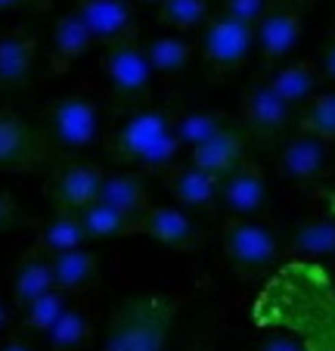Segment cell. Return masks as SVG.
<instances>
[{"instance_id":"cell-1","label":"cell","mask_w":335,"mask_h":351,"mask_svg":"<svg viewBox=\"0 0 335 351\" xmlns=\"http://www.w3.org/2000/svg\"><path fill=\"white\" fill-rule=\"evenodd\" d=\"M174 121H177V112L164 106H146L137 112H127L119 125L106 131V153L127 171H168L174 162H180V153H184V146L174 134Z\"/></svg>"},{"instance_id":"cell-2","label":"cell","mask_w":335,"mask_h":351,"mask_svg":"<svg viewBox=\"0 0 335 351\" xmlns=\"http://www.w3.org/2000/svg\"><path fill=\"white\" fill-rule=\"evenodd\" d=\"M180 295H134L112 311L99 351H164L180 314Z\"/></svg>"},{"instance_id":"cell-3","label":"cell","mask_w":335,"mask_h":351,"mask_svg":"<svg viewBox=\"0 0 335 351\" xmlns=\"http://www.w3.org/2000/svg\"><path fill=\"white\" fill-rule=\"evenodd\" d=\"M103 131L99 103L87 93H62L40 115V140L50 159H75L90 149Z\"/></svg>"},{"instance_id":"cell-4","label":"cell","mask_w":335,"mask_h":351,"mask_svg":"<svg viewBox=\"0 0 335 351\" xmlns=\"http://www.w3.org/2000/svg\"><path fill=\"white\" fill-rule=\"evenodd\" d=\"M99 75L106 81V90H109L112 103L125 115L146 109L152 103L156 75H152V66L146 60V47L140 40V32L103 47V53H99Z\"/></svg>"},{"instance_id":"cell-5","label":"cell","mask_w":335,"mask_h":351,"mask_svg":"<svg viewBox=\"0 0 335 351\" xmlns=\"http://www.w3.org/2000/svg\"><path fill=\"white\" fill-rule=\"evenodd\" d=\"M199 53L211 75H233L255 53V25L227 16L223 10H211L205 25L199 28Z\"/></svg>"},{"instance_id":"cell-6","label":"cell","mask_w":335,"mask_h":351,"mask_svg":"<svg viewBox=\"0 0 335 351\" xmlns=\"http://www.w3.org/2000/svg\"><path fill=\"white\" fill-rule=\"evenodd\" d=\"M223 255L239 277H258L280 258V237L255 218H230L221 230Z\"/></svg>"},{"instance_id":"cell-7","label":"cell","mask_w":335,"mask_h":351,"mask_svg":"<svg viewBox=\"0 0 335 351\" xmlns=\"http://www.w3.org/2000/svg\"><path fill=\"white\" fill-rule=\"evenodd\" d=\"M304 10L301 3L270 0L264 16L255 22V50L261 53V62L267 72L283 66V60L292 53L301 40Z\"/></svg>"},{"instance_id":"cell-8","label":"cell","mask_w":335,"mask_h":351,"mask_svg":"<svg viewBox=\"0 0 335 351\" xmlns=\"http://www.w3.org/2000/svg\"><path fill=\"white\" fill-rule=\"evenodd\" d=\"M292 109L295 106H289V103L267 84V78H258V81H251V84H245L243 97H239L236 121L249 137L273 140L289 128Z\"/></svg>"},{"instance_id":"cell-9","label":"cell","mask_w":335,"mask_h":351,"mask_svg":"<svg viewBox=\"0 0 335 351\" xmlns=\"http://www.w3.org/2000/svg\"><path fill=\"white\" fill-rule=\"evenodd\" d=\"M50 156L38 131L19 119L13 109H0V171L3 174H28L47 165Z\"/></svg>"},{"instance_id":"cell-10","label":"cell","mask_w":335,"mask_h":351,"mask_svg":"<svg viewBox=\"0 0 335 351\" xmlns=\"http://www.w3.org/2000/svg\"><path fill=\"white\" fill-rule=\"evenodd\" d=\"M103 180H106V171L97 165V162L69 159L66 165H60L50 174L47 193H50V199H53V206L56 208L81 212V208H87L90 202L99 199Z\"/></svg>"},{"instance_id":"cell-11","label":"cell","mask_w":335,"mask_h":351,"mask_svg":"<svg viewBox=\"0 0 335 351\" xmlns=\"http://www.w3.org/2000/svg\"><path fill=\"white\" fill-rule=\"evenodd\" d=\"M276 171L292 184H317L329 174V143L310 134H289L276 149Z\"/></svg>"},{"instance_id":"cell-12","label":"cell","mask_w":335,"mask_h":351,"mask_svg":"<svg viewBox=\"0 0 335 351\" xmlns=\"http://www.w3.org/2000/svg\"><path fill=\"white\" fill-rule=\"evenodd\" d=\"M72 10L87 25L93 44L106 47L140 32L134 0H72Z\"/></svg>"},{"instance_id":"cell-13","label":"cell","mask_w":335,"mask_h":351,"mask_svg":"<svg viewBox=\"0 0 335 351\" xmlns=\"http://www.w3.org/2000/svg\"><path fill=\"white\" fill-rule=\"evenodd\" d=\"M217 206L227 208L233 218H251L267 206V178L255 159H243L227 178H221Z\"/></svg>"},{"instance_id":"cell-14","label":"cell","mask_w":335,"mask_h":351,"mask_svg":"<svg viewBox=\"0 0 335 351\" xmlns=\"http://www.w3.org/2000/svg\"><path fill=\"white\" fill-rule=\"evenodd\" d=\"M38 56V38L22 25L0 32V93H19L28 87Z\"/></svg>"},{"instance_id":"cell-15","label":"cell","mask_w":335,"mask_h":351,"mask_svg":"<svg viewBox=\"0 0 335 351\" xmlns=\"http://www.w3.org/2000/svg\"><path fill=\"white\" fill-rule=\"evenodd\" d=\"M162 180L174 202H180L190 212H211L221 199V178L196 168L190 159L174 162L168 171H162Z\"/></svg>"},{"instance_id":"cell-16","label":"cell","mask_w":335,"mask_h":351,"mask_svg":"<svg viewBox=\"0 0 335 351\" xmlns=\"http://www.w3.org/2000/svg\"><path fill=\"white\" fill-rule=\"evenodd\" d=\"M245 149H249V134L239 128V121H233V125H227L221 134L205 140L202 146L190 149L186 159H190L196 168H202V171L214 174V178H227L239 162L249 159Z\"/></svg>"},{"instance_id":"cell-17","label":"cell","mask_w":335,"mask_h":351,"mask_svg":"<svg viewBox=\"0 0 335 351\" xmlns=\"http://www.w3.org/2000/svg\"><path fill=\"white\" fill-rule=\"evenodd\" d=\"M140 233L152 237L156 243L168 245L174 252H186V255H193L202 245V237H199L196 224L190 221V215L174 206H152L146 212L143 224H140Z\"/></svg>"},{"instance_id":"cell-18","label":"cell","mask_w":335,"mask_h":351,"mask_svg":"<svg viewBox=\"0 0 335 351\" xmlns=\"http://www.w3.org/2000/svg\"><path fill=\"white\" fill-rule=\"evenodd\" d=\"M99 202H106L109 208L121 215L127 224L134 227V233H140V224H143L146 212L152 208L149 193H146V184L137 171H112L106 174L103 190H99Z\"/></svg>"},{"instance_id":"cell-19","label":"cell","mask_w":335,"mask_h":351,"mask_svg":"<svg viewBox=\"0 0 335 351\" xmlns=\"http://www.w3.org/2000/svg\"><path fill=\"white\" fill-rule=\"evenodd\" d=\"M50 267L53 286L72 298H84L87 292H93L99 286V261L87 245L50 255Z\"/></svg>"},{"instance_id":"cell-20","label":"cell","mask_w":335,"mask_h":351,"mask_svg":"<svg viewBox=\"0 0 335 351\" xmlns=\"http://www.w3.org/2000/svg\"><path fill=\"white\" fill-rule=\"evenodd\" d=\"M93 47V38L87 32V25L81 22V16L75 10L62 13L53 25V47H50V72L66 75L75 69V62Z\"/></svg>"},{"instance_id":"cell-21","label":"cell","mask_w":335,"mask_h":351,"mask_svg":"<svg viewBox=\"0 0 335 351\" xmlns=\"http://www.w3.org/2000/svg\"><path fill=\"white\" fill-rule=\"evenodd\" d=\"M50 289H56V286H53L50 255L32 245V249L16 261L13 274H10V295H13V305L28 308L34 298H40Z\"/></svg>"},{"instance_id":"cell-22","label":"cell","mask_w":335,"mask_h":351,"mask_svg":"<svg viewBox=\"0 0 335 351\" xmlns=\"http://www.w3.org/2000/svg\"><path fill=\"white\" fill-rule=\"evenodd\" d=\"M47 348L50 351H84L93 342V311L84 298H72L62 317L47 332Z\"/></svg>"},{"instance_id":"cell-23","label":"cell","mask_w":335,"mask_h":351,"mask_svg":"<svg viewBox=\"0 0 335 351\" xmlns=\"http://www.w3.org/2000/svg\"><path fill=\"white\" fill-rule=\"evenodd\" d=\"M264 78H267V84L273 87L289 106L308 103L317 93V84H320V72H317L314 56H301V60L283 62V66H276L273 72H267Z\"/></svg>"},{"instance_id":"cell-24","label":"cell","mask_w":335,"mask_h":351,"mask_svg":"<svg viewBox=\"0 0 335 351\" xmlns=\"http://www.w3.org/2000/svg\"><path fill=\"white\" fill-rule=\"evenodd\" d=\"M286 249L295 258H326L335 255V218H304L289 227Z\"/></svg>"},{"instance_id":"cell-25","label":"cell","mask_w":335,"mask_h":351,"mask_svg":"<svg viewBox=\"0 0 335 351\" xmlns=\"http://www.w3.org/2000/svg\"><path fill=\"white\" fill-rule=\"evenodd\" d=\"M81 245H87L84 224H81V215L69 212V208H56L38 227V237H34V249H40L47 255L66 252V249H81Z\"/></svg>"},{"instance_id":"cell-26","label":"cell","mask_w":335,"mask_h":351,"mask_svg":"<svg viewBox=\"0 0 335 351\" xmlns=\"http://www.w3.org/2000/svg\"><path fill=\"white\" fill-rule=\"evenodd\" d=\"M146 47V60L152 66V75L158 78H177L190 69L193 56H196V44L186 40L184 34H158Z\"/></svg>"},{"instance_id":"cell-27","label":"cell","mask_w":335,"mask_h":351,"mask_svg":"<svg viewBox=\"0 0 335 351\" xmlns=\"http://www.w3.org/2000/svg\"><path fill=\"white\" fill-rule=\"evenodd\" d=\"M227 125H233V115L223 109H193V112H177L174 121V134H177L184 153L202 146L205 140H211L214 134H221Z\"/></svg>"},{"instance_id":"cell-28","label":"cell","mask_w":335,"mask_h":351,"mask_svg":"<svg viewBox=\"0 0 335 351\" xmlns=\"http://www.w3.org/2000/svg\"><path fill=\"white\" fill-rule=\"evenodd\" d=\"M69 302H72V295H66V292L60 289H50L44 292L40 298H34L28 308H22V324H19V332H25V336H47V332L53 330V324L62 317V311L69 308Z\"/></svg>"},{"instance_id":"cell-29","label":"cell","mask_w":335,"mask_h":351,"mask_svg":"<svg viewBox=\"0 0 335 351\" xmlns=\"http://www.w3.org/2000/svg\"><path fill=\"white\" fill-rule=\"evenodd\" d=\"M295 131L310 134L323 143H335V93H314L298 112Z\"/></svg>"},{"instance_id":"cell-30","label":"cell","mask_w":335,"mask_h":351,"mask_svg":"<svg viewBox=\"0 0 335 351\" xmlns=\"http://www.w3.org/2000/svg\"><path fill=\"white\" fill-rule=\"evenodd\" d=\"M81 224H84L87 239H115V237H134V227L121 218L115 208H109L106 202H90L87 208H81Z\"/></svg>"},{"instance_id":"cell-31","label":"cell","mask_w":335,"mask_h":351,"mask_svg":"<svg viewBox=\"0 0 335 351\" xmlns=\"http://www.w3.org/2000/svg\"><path fill=\"white\" fill-rule=\"evenodd\" d=\"M211 16V0H164L158 7V22L174 28V34L202 28Z\"/></svg>"},{"instance_id":"cell-32","label":"cell","mask_w":335,"mask_h":351,"mask_svg":"<svg viewBox=\"0 0 335 351\" xmlns=\"http://www.w3.org/2000/svg\"><path fill=\"white\" fill-rule=\"evenodd\" d=\"M267 3H270V0H221V3H217V10H223L227 16H233V19H239V22L255 25V22L264 16Z\"/></svg>"},{"instance_id":"cell-33","label":"cell","mask_w":335,"mask_h":351,"mask_svg":"<svg viewBox=\"0 0 335 351\" xmlns=\"http://www.w3.org/2000/svg\"><path fill=\"white\" fill-rule=\"evenodd\" d=\"M314 62H317V72H320V81L335 84V34H329V38L323 40V47L317 50Z\"/></svg>"},{"instance_id":"cell-34","label":"cell","mask_w":335,"mask_h":351,"mask_svg":"<svg viewBox=\"0 0 335 351\" xmlns=\"http://www.w3.org/2000/svg\"><path fill=\"white\" fill-rule=\"evenodd\" d=\"M19 221V208H16V199L7 186L0 184V233L13 230V224Z\"/></svg>"},{"instance_id":"cell-35","label":"cell","mask_w":335,"mask_h":351,"mask_svg":"<svg viewBox=\"0 0 335 351\" xmlns=\"http://www.w3.org/2000/svg\"><path fill=\"white\" fill-rule=\"evenodd\" d=\"M255 351H304V342L298 336H273L258 345Z\"/></svg>"},{"instance_id":"cell-36","label":"cell","mask_w":335,"mask_h":351,"mask_svg":"<svg viewBox=\"0 0 335 351\" xmlns=\"http://www.w3.org/2000/svg\"><path fill=\"white\" fill-rule=\"evenodd\" d=\"M0 351H34V339L25 336V332H7L0 339Z\"/></svg>"},{"instance_id":"cell-37","label":"cell","mask_w":335,"mask_h":351,"mask_svg":"<svg viewBox=\"0 0 335 351\" xmlns=\"http://www.w3.org/2000/svg\"><path fill=\"white\" fill-rule=\"evenodd\" d=\"M3 10H34V13H47L53 10V0H0V13Z\"/></svg>"},{"instance_id":"cell-38","label":"cell","mask_w":335,"mask_h":351,"mask_svg":"<svg viewBox=\"0 0 335 351\" xmlns=\"http://www.w3.org/2000/svg\"><path fill=\"white\" fill-rule=\"evenodd\" d=\"M10 332V302H7V292L0 286V339Z\"/></svg>"},{"instance_id":"cell-39","label":"cell","mask_w":335,"mask_h":351,"mask_svg":"<svg viewBox=\"0 0 335 351\" xmlns=\"http://www.w3.org/2000/svg\"><path fill=\"white\" fill-rule=\"evenodd\" d=\"M186 351H214V345H211L208 336H202V339H196V342H193Z\"/></svg>"},{"instance_id":"cell-40","label":"cell","mask_w":335,"mask_h":351,"mask_svg":"<svg viewBox=\"0 0 335 351\" xmlns=\"http://www.w3.org/2000/svg\"><path fill=\"white\" fill-rule=\"evenodd\" d=\"M140 3H156V7H162L164 0H140Z\"/></svg>"},{"instance_id":"cell-41","label":"cell","mask_w":335,"mask_h":351,"mask_svg":"<svg viewBox=\"0 0 335 351\" xmlns=\"http://www.w3.org/2000/svg\"><path fill=\"white\" fill-rule=\"evenodd\" d=\"M286 3H298V0H286Z\"/></svg>"},{"instance_id":"cell-42","label":"cell","mask_w":335,"mask_h":351,"mask_svg":"<svg viewBox=\"0 0 335 351\" xmlns=\"http://www.w3.org/2000/svg\"><path fill=\"white\" fill-rule=\"evenodd\" d=\"M332 292H335V280H332Z\"/></svg>"}]
</instances>
